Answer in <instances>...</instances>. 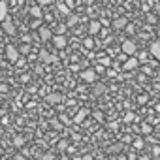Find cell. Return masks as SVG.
Returning a JSON list of instances; mask_svg holds the SVG:
<instances>
[{
  "instance_id": "cell-30",
  "label": "cell",
  "mask_w": 160,
  "mask_h": 160,
  "mask_svg": "<svg viewBox=\"0 0 160 160\" xmlns=\"http://www.w3.org/2000/svg\"><path fill=\"white\" fill-rule=\"evenodd\" d=\"M104 92V87H96V91H94V94L98 96V94H102Z\"/></svg>"
},
{
  "instance_id": "cell-17",
  "label": "cell",
  "mask_w": 160,
  "mask_h": 160,
  "mask_svg": "<svg viewBox=\"0 0 160 160\" xmlns=\"http://www.w3.org/2000/svg\"><path fill=\"white\" fill-rule=\"evenodd\" d=\"M19 53H21V55H28V57H30V43H21Z\"/></svg>"
},
{
  "instance_id": "cell-6",
  "label": "cell",
  "mask_w": 160,
  "mask_h": 160,
  "mask_svg": "<svg viewBox=\"0 0 160 160\" xmlns=\"http://www.w3.org/2000/svg\"><path fill=\"white\" fill-rule=\"evenodd\" d=\"M100 30H102V21H96V19H92V21L89 23V34H91V36H96Z\"/></svg>"
},
{
  "instance_id": "cell-26",
  "label": "cell",
  "mask_w": 160,
  "mask_h": 160,
  "mask_svg": "<svg viewBox=\"0 0 160 160\" xmlns=\"http://www.w3.org/2000/svg\"><path fill=\"white\" fill-rule=\"evenodd\" d=\"M66 106H70V108H75V109H77V102H73V100H68V102H66Z\"/></svg>"
},
{
  "instance_id": "cell-7",
  "label": "cell",
  "mask_w": 160,
  "mask_h": 160,
  "mask_svg": "<svg viewBox=\"0 0 160 160\" xmlns=\"http://www.w3.org/2000/svg\"><path fill=\"white\" fill-rule=\"evenodd\" d=\"M2 30H4L6 34H15V32H17V28H15V25L12 23V19L2 21Z\"/></svg>"
},
{
  "instance_id": "cell-25",
  "label": "cell",
  "mask_w": 160,
  "mask_h": 160,
  "mask_svg": "<svg viewBox=\"0 0 160 160\" xmlns=\"http://www.w3.org/2000/svg\"><path fill=\"white\" fill-rule=\"evenodd\" d=\"M124 119H126V121H128V122H130V121H134V119H136V121H138V117H136V115H134V113H126V117H124Z\"/></svg>"
},
{
  "instance_id": "cell-3",
  "label": "cell",
  "mask_w": 160,
  "mask_h": 160,
  "mask_svg": "<svg viewBox=\"0 0 160 160\" xmlns=\"http://www.w3.org/2000/svg\"><path fill=\"white\" fill-rule=\"evenodd\" d=\"M149 53H151L156 60H160V40H154V42L149 43Z\"/></svg>"
},
{
  "instance_id": "cell-2",
  "label": "cell",
  "mask_w": 160,
  "mask_h": 160,
  "mask_svg": "<svg viewBox=\"0 0 160 160\" xmlns=\"http://www.w3.org/2000/svg\"><path fill=\"white\" fill-rule=\"evenodd\" d=\"M6 57H8V60H10V62L17 64V62L21 60V53H19V47H15V45L8 43V45H6Z\"/></svg>"
},
{
  "instance_id": "cell-13",
  "label": "cell",
  "mask_w": 160,
  "mask_h": 160,
  "mask_svg": "<svg viewBox=\"0 0 160 160\" xmlns=\"http://www.w3.org/2000/svg\"><path fill=\"white\" fill-rule=\"evenodd\" d=\"M57 10H58L62 15H66V17H70V15H72V13H70V8H68L66 4H62V2H58V4H57Z\"/></svg>"
},
{
  "instance_id": "cell-29",
  "label": "cell",
  "mask_w": 160,
  "mask_h": 160,
  "mask_svg": "<svg viewBox=\"0 0 160 160\" xmlns=\"http://www.w3.org/2000/svg\"><path fill=\"white\" fill-rule=\"evenodd\" d=\"M126 32H130V34H134V32H136V30H134V25H128V27H126Z\"/></svg>"
},
{
  "instance_id": "cell-18",
  "label": "cell",
  "mask_w": 160,
  "mask_h": 160,
  "mask_svg": "<svg viewBox=\"0 0 160 160\" xmlns=\"http://www.w3.org/2000/svg\"><path fill=\"white\" fill-rule=\"evenodd\" d=\"M77 25V15H70L66 21V27H75Z\"/></svg>"
},
{
  "instance_id": "cell-31",
  "label": "cell",
  "mask_w": 160,
  "mask_h": 160,
  "mask_svg": "<svg viewBox=\"0 0 160 160\" xmlns=\"http://www.w3.org/2000/svg\"><path fill=\"white\" fill-rule=\"evenodd\" d=\"M53 126H55V128H57V130H62V124H58V122H57V121H53Z\"/></svg>"
},
{
  "instance_id": "cell-16",
  "label": "cell",
  "mask_w": 160,
  "mask_h": 160,
  "mask_svg": "<svg viewBox=\"0 0 160 160\" xmlns=\"http://www.w3.org/2000/svg\"><path fill=\"white\" fill-rule=\"evenodd\" d=\"M40 58H42L43 62H53V60H55V57H51L47 51H40Z\"/></svg>"
},
{
  "instance_id": "cell-24",
  "label": "cell",
  "mask_w": 160,
  "mask_h": 160,
  "mask_svg": "<svg viewBox=\"0 0 160 160\" xmlns=\"http://www.w3.org/2000/svg\"><path fill=\"white\" fill-rule=\"evenodd\" d=\"M147 21H149V23H156V25H158V21H160V17L156 19V17H154L152 13H149V15H147Z\"/></svg>"
},
{
  "instance_id": "cell-12",
  "label": "cell",
  "mask_w": 160,
  "mask_h": 160,
  "mask_svg": "<svg viewBox=\"0 0 160 160\" xmlns=\"http://www.w3.org/2000/svg\"><path fill=\"white\" fill-rule=\"evenodd\" d=\"M87 113H89L87 109H79V111L75 113V117H73V122H83V119L87 117Z\"/></svg>"
},
{
  "instance_id": "cell-19",
  "label": "cell",
  "mask_w": 160,
  "mask_h": 160,
  "mask_svg": "<svg viewBox=\"0 0 160 160\" xmlns=\"http://www.w3.org/2000/svg\"><path fill=\"white\" fill-rule=\"evenodd\" d=\"M23 143H25V138H21V136H15L13 138V145L15 147H23Z\"/></svg>"
},
{
  "instance_id": "cell-4",
  "label": "cell",
  "mask_w": 160,
  "mask_h": 160,
  "mask_svg": "<svg viewBox=\"0 0 160 160\" xmlns=\"http://www.w3.org/2000/svg\"><path fill=\"white\" fill-rule=\"evenodd\" d=\"M81 79L85 83H94L96 81V72L94 70H83L81 72Z\"/></svg>"
},
{
  "instance_id": "cell-27",
  "label": "cell",
  "mask_w": 160,
  "mask_h": 160,
  "mask_svg": "<svg viewBox=\"0 0 160 160\" xmlns=\"http://www.w3.org/2000/svg\"><path fill=\"white\" fill-rule=\"evenodd\" d=\"M141 130H143V134H149V132H151V126H149V124H143Z\"/></svg>"
},
{
  "instance_id": "cell-34",
  "label": "cell",
  "mask_w": 160,
  "mask_h": 160,
  "mask_svg": "<svg viewBox=\"0 0 160 160\" xmlns=\"http://www.w3.org/2000/svg\"><path fill=\"white\" fill-rule=\"evenodd\" d=\"M156 34L160 36V21H158V25H156Z\"/></svg>"
},
{
  "instance_id": "cell-11",
  "label": "cell",
  "mask_w": 160,
  "mask_h": 160,
  "mask_svg": "<svg viewBox=\"0 0 160 160\" xmlns=\"http://www.w3.org/2000/svg\"><path fill=\"white\" fill-rule=\"evenodd\" d=\"M28 13H30V17H34V19H40L43 13H42V8L40 6H32L30 10H28Z\"/></svg>"
},
{
  "instance_id": "cell-1",
  "label": "cell",
  "mask_w": 160,
  "mask_h": 160,
  "mask_svg": "<svg viewBox=\"0 0 160 160\" xmlns=\"http://www.w3.org/2000/svg\"><path fill=\"white\" fill-rule=\"evenodd\" d=\"M121 51H122L126 57H130V58H132V55H136V53H138V43H136L134 40H124V42L121 43Z\"/></svg>"
},
{
  "instance_id": "cell-5",
  "label": "cell",
  "mask_w": 160,
  "mask_h": 160,
  "mask_svg": "<svg viewBox=\"0 0 160 160\" xmlns=\"http://www.w3.org/2000/svg\"><path fill=\"white\" fill-rule=\"evenodd\" d=\"M38 34H40V40H42V42H47V40H53V38H55V36H53V32H51L45 25H42V27H40Z\"/></svg>"
},
{
  "instance_id": "cell-8",
  "label": "cell",
  "mask_w": 160,
  "mask_h": 160,
  "mask_svg": "<svg viewBox=\"0 0 160 160\" xmlns=\"http://www.w3.org/2000/svg\"><path fill=\"white\" fill-rule=\"evenodd\" d=\"M53 43H55V47H57V49H64V47L68 45V40H66V36H57V34H55Z\"/></svg>"
},
{
  "instance_id": "cell-21",
  "label": "cell",
  "mask_w": 160,
  "mask_h": 160,
  "mask_svg": "<svg viewBox=\"0 0 160 160\" xmlns=\"http://www.w3.org/2000/svg\"><path fill=\"white\" fill-rule=\"evenodd\" d=\"M64 32H66V25H58L57 27V36H64Z\"/></svg>"
},
{
  "instance_id": "cell-32",
  "label": "cell",
  "mask_w": 160,
  "mask_h": 160,
  "mask_svg": "<svg viewBox=\"0 0 160 160\" xmlns=\"http://www.w3.org/2000/svg\"><path fill=\"white\" fill-rule=\"evenodd\" d=\"M66 6H68V8H70V10H72V8H73V6H75V4H73V2H72V0H68V2H66Z\"/></svg>"
},
{
  "instance_id": "cell-9",
  "label": "cell",
  "mask_w": 160,
  "mask_h": 160,
  "mask_svg": "<svg viewBox=\"0 0 160 160\" xmlns=\"http://www.w3.org/2000/svg\"><path fill=\"white\" fill-rule=\"evenodd\" d=\"M0 19L2 21L8 19V2L6 0H0Z\"/></svg>"
},
{
  "instance_id": "cell-23",
  "label": "cell",
  "mask_w": 160,
  "mask_h": 160,
  "mask_svg": "<svg viewBox=\"0 0 160 160\" xmlns=\"http://www.w3.org/2000/svg\"><path fill=\"white\" fill-rule=\"evenodd\" d=\"M83 43H85V47H89V49H92V47H94V40H92V38H87Z\"/></svg>"
},
{
  "instance_id": "cell-15",
  "label": "cell",
  "mask_w": 160,
  "mask_h": 160,
  "mask_svg": "<svg viewBox=\"0 0 160 160\" xmlns=\"http://www.w3.org/2000/svg\"><path fill=\"white\" fill-rule=\"evenodd\" d=\"M113 27H115V28H126L128 25H126V19H124V17H121V19H115Z\"/></svg>"
},
{
  "instance_id": "cell-20",
  "label": "cell",
  "mask_w": 160,
  "mask_h": 160,
  "mask_svg": "<svg viewBox=\"0 0 160 160\" xmlns=\"http://www.w3.org/2000/svg\"><path fill=\"white\" fill-rule=\"evenodd\" d=\"M143 145H145V141H143L141 138H136V139H134V147H136V149H143Z\"/></svg>"
},
{
  "instance_id": "cell-14",
  "label": "cell",
  "mask_w": 160,
  "mask_h": 160,
  "mask_svg": "<svg viewBox=\"0 0 160 160\" xmlns=\"http://www.w3.org/2000/svg\"><path fill=\"white\" fill-rule=\"evenodd\" d=\"M45 100H47L49 104H58V102H62V96H60V94H49Z\"/></svg>"
},
{
  "instance_id": "cell-22",
  "label": "cell",
  "mask_w": 160,
  "mask_h": 160,
  "mask_svg": "<svg viewBox=\"0 0 160 160\" xmlns=\"http://www.w3.org/2000/svg\"><path fill=\"white\" fill-rule=\"evenodd\" d=\"M102 66H109L111 64V60H109V57H100V60H98Z\"/></svg>"
},
{
  "instance_id": "cell-33",
  "label": "cell",
  "mask_w": 160,
  "mask_h": 160,
  "mask_svg": "<svg viewBox=\"0 0 160 160\" xmlns=\"http://www.w3.org/2000/svg\"><path fill=\"white\" fill-rule=\"evenodd\" d=\"M43 160H53V154H45V156H43Z\"/></svg>"
},
{
  "instance_id": "cell-28",
  "label": "cell",
  "mask_w": 160,
  "mask_h": 160,
  "mask_svg": "<svg viewBox=\"0 0 160 160\" xmlns=\"http://www.w3.org/2000/svg\"><path fill=\"white\" fill-rule=\"evenodd\" d=\"M66 147H68V143H66V141H60V143H58V149H60V151H64Z\"/></svg>"
},
{
  "instance_id": "cell-10",
  "label": "cell",
  "mask_w": 160,
  "mask_h": 160,
  "mask_svg": "<svg viewBox=\"0 0 160 160\" xmlns=\"http://www.w3.org/2000/svg\"><path fill=\"white\" fill-rule=\"evenodd\" d=\"M138 64H139V60L132 57V58L126 60V64H122V68H124V70H134V68H138Z\"/></svg>"
}]
</instances>
